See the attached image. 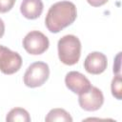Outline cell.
Wrapping results in <instances>:
<instances>
[{"label":"cell","instance_id":"obj_11","mask_svg":"<svg viewBox=\"0 0 122 122\" xmlns=\"http://www.w3.org/2000/svg\"><path fill=\"white\" fill-rule=\"evenodd\" d=\"M7 122H30V116L23 108H14L10 110L6 117Z\"/></svg>","mask_w":122,"mask_h":122},{"label":"cell","instance_id":"obj_4","mask_svg":"<svg viewBox=\"0 0 122 122\" xmlns=\"http://www.w3.org/2000/svg\"><path fill=\"white\" fill-rule=\"evenodd\" d=\"M50 46L49 38L38 30H32L27 33L23 39V47L26 51L32 55H38L45 52Z\"/></svg>","mask_w":122,"mask_h":122},{"label":"cell","instance_id":"obj_8","mask_svg":"<svg viewBox=\"0 0 122 122\" xmlns=\"http://www.w3.org/2000/svg\"><path fill=\"white\" fill-rule=\"evenodd\" d=\"M107 56L99 51H92L88 54L84 61L85 70L91 74H100L107 69Z\"/></svg>","mask_w":122,"mask_h":122},{"label":"cell","instance_id":"obj_2","mask_svg":"<svg viewBox=\"0 0 122 122\" xmlns=\"http://www.w3.org/2000/svg\"><path fill=\"white\" fill-rule=\"evenodd\" d=\"M59 60L68 66H72L79 61L81 55V42L73 34H67L59 39L57 44Z\"/></svg>","mask_w":122,"mask_h":122},{"label":"cell","instance_id":"obj_7","mask_svg":"<svg viewBox=\"0 0 122 122\" xmlns=\"http://www.w3.org/2000/svg\"><path fill=\"white\" fill-rule=\"evenodd\" d=\"M65 84L67 88L73 93L81 94L89 91L92 87L90 80L79 71H70L66 74Z\"/></svg>","mask_w":122,"mask_h":122},{"label":"cell","instance_id":"obj_3","mask_svg":"<svg viewBox=\"0 0 122 122\" xmlns=\"http://www.w3.org/2000/svg\"><path fill=\"white\" fill-rule=\"evenodd\" d=\"M50 76L49 65L45 62H34L30 64L25 74L24 84L29 88H37L42 86Z\"/></svg>","mask_w":122,"mask_h":122},{"label":"cell","instance_id":"obj_5","mask_svg":"<svg viewBox=\"0 0 122 122\" xmlns=\"http://www.w3.org/2000/svg\"><path fill=\"white\" fill-rule=\"evenodd\" d=\"M22 58L16 51H12L0 45V71L4 74H13L20 70Z\"/></svg>","mask_w":122,"mask_h":122},{"label":"cell","instance_id":"obj_6","mask_svg":"<svg viewBox=\"0 0 122 122\" xmlns=\"http://www.w3.org/2000/svg\"><path fill=\"white\" fill-rule=\"evenodd\" d=\"M78 103L80 107L87 112H94L99 110L104 103V95L101 90L92 86L89 91L79 94Z\"/></svg>","mask_w":122,"mask_h":122},{"label":"cell","instance_id":"obj_12","mask_svg":"<svg viewBox=\"0 0 122 122\" xmlns=\"http://www.w3.org/2000/svg\"><path fill=\"white\" fill-rule=\"evenodd\" d=\"M111 89H112V95L120 100L121 99V92H122V85H121V76L120 74H116L112 80V85H111Z\"/></svg>","mask_w":122,"mask_h":122},{"label":"cell","instance_id":"obj_9","mask_svg":"<svg viewBox=\"0 0 122 122\" xmlns=\"http://www.w3.org/2000/svg\"><path fill=\"white\" fill-rule=\"evenodd\" d=\"M42 0H23L20 6V11L27 19H36L43 11Z\"/></svg>","mask_w":122,"mask_h":122},{"label":"cell","instance_id":"obj_15","mask_svg":"<svg viewBox=\"0 0 122 122\" xmlns=\"http://www.w3.org/2000/svg\"><path fill=\"white\" fill-rule=\"evenodd\" d=\"M4 33H5V24H4V21L0 18V38H2Z\"/></svg>","mask_w":122,"mask_h":122},{"label":"cell","instance_id":"obj_14","mask_svg":"<svg viewBox=\"0 0 122 122\" xmlns=\"http://www.w3.org/2000/svg\"><path fill=\"white\" fill-rule=\"evenodd\" d=\"M109 0H87V2L92 7H100L106 4Z\"/></svg>","mask_w":122,"mask_h":122},{"label":"cell","instance_id":"obj_1","mask_svg":"<svg viewBox=\"0 0 122 122\" xmlns=\"http://www.w3.org/2000/svg\"><path fill=\"white\" fill-rule=\"evenodd\" d=\"M77 16L76 7L70 1H59L51 6L45 18L47 29L57 33L68 26L71 25Z\"/></svg>","mask_w":122,"mask_h":122},{"label":"cell","instance_id":"obj_10","mask_svg":"<svg viewBox=\"0 0 122 122\" xmlns=\"http://www.w3.org/2000/svg\"><path fill=\"white\" fill-rule=\"evenodd\" d=\"M46 122H71L72 118L64 109H52L49 112L45 118Z\"/></svg>","mask_w":122,"mask_h":122},{"label":"cell","instance_id":"obj_13","mask_svg":"<svg viewBox=\"0 0 122 122\" xmlns=\"http://www.w3.org/2000/svg\"><path fill=\"white\" fill-rule=\"evenodd\" d=\"M15 0H0V13L10 11L14 6Z\"/></svg>","mask_w":122,"mask_h":122}]
</instances>
